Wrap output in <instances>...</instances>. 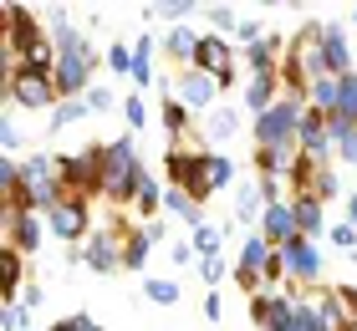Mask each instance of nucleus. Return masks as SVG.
Wrapping results in <instances>:
<instances>
[{
  "label": "nucleus",
  "mask_w": 357,
  "mask_h": 331,
  "mask_svg": "<svg viewBox=\"0 0 357 331\" xmlns=\"http://www.w3.org/2000/svg\"><path fill=\"white\" fill-rule=\"evenodd\" d=\"M52 41H56V92L61 97H87L92 87V41L67 21V10H52Z\"/></svg>",
  "instance_id": "nucleus-1"
},
{
  "label": "nucleus",
  "mask_w": 357,
  "mask_h": 331,
  "mask_svg": "<svg viewBox=\"0 0 357 331\" xmlns=\"http://www.w3.org/2000/svg\"><path fill=\"white\" fill-rule=\"evenodd\" d=\"M143 178H149V169L138 163V153H133V138L102 143V199H107V204L128 209V204L138 199Z\"/></svg>",
  "instance_id": "nucleus-2"
},
{
  "label": "nucleus",
  "mask_w": 357,
  "mask_h": 331,
  "mask_svg": "<svg viewBox=\"0 0 357 331\" xmlns=\"http://www.w3.org/2000/svg\"><path fill=\"white\" fill-rule=\"evenodd\" d=\"M164 178H169V189H184L189 199H199V204L215 194V189H209V178H204V148L174 143L164 153Z\"/></svg>",
  "instance_id": "nucleus-3"
},
{
  "label": "nucleus",
  "mask_w": 357,
  "mask_h": 331,
  "mask_svg": "<svg viewBox=\"0 0 357 331\" xmlns=\"http://www.w3.org/2000/svg\"><path fill=\"white\" fill-rule=\"evenodd\" d=\"M56 174H61V184H67V194L77 199H92L102 194V148H87V153H61L56 158Z\"/></svg>",
  "instance_id": "nucleus-4"
},
{
  "label": "nucleus",
  "mask_w": 357,
  "mask_h": 331,
  "mask_svg": "<svg viewBox=\"0 0 357 331\" xmlns=\"http://www.w3.org/2000/svg\"><path fill=\"white\" fill-rule=\"evenodd\" d=\"M6 92H10V102H15V107H31V112H41V107H52V112H56V102H61L56 77L31 72V66H15V72H6Z\"/></svg>",
  "instance_id": "nucleus-5"
},
{
  "label": "nucleus",
  "mask_w": 357,
  "mask_h": 331,
  "mask_svg": "<svg viewBox=\"0 0 357 331\" xmlns=\"http://www.w3.org/2000/svg\"><path fill=\"white\" fill-rule=\"evenodd\" d=\"M0 229H6V245H15L21 255H36L52 224H46V214H41V209H15V204H0Z\"/></svg>",
  "instance_id": "nucleus-6"
},
{
  "label": "nucleus",
  "mask_w": 357,
  "mask_h": 331,
  "mask_svg": "<svg viewBox=\"0 0 357 331\" xmlns=\"http://www.w3.org/2000/svg\"><path fill=\"white\" fill-rule=\"evenodd\" d=\"M46 224H52L56 240L82 245V240H92V204H87V199H77V194H67L52 214H46Z\"/></svg>",
  "instance_id": "nucleus-7"
},
{
  "label": "nucleus",
  "mask_w": 357,
  "mask_h": 331,
  "mask_svg": "<svg viewBox=\"0 0 357 331\" xmlns=\"http://www.w3.org/2000/svg\"><path fill=\"white\" fill-rule=\"evenodd\" d=\"M275 255H281V270H286L291 286H317V280H321V245L317 240L301 235V240L281 245Z\"/></svg>",
  "instance_id": "nucleus-8"
},
{
  "label": "nucleus",
  "mask_w": 357,
  "mask_h": 331,
  "mask_svg": "<svg viewBox=\"0 0 357 331\" xmlns=\"http://www.w3.org/2000/svg\"><path fill=\"white\" fill-rule=\"evenodd\" d=\"M123 229H128L123 220L112 224V229H92V240L82 245V255H87V265H92L97 275H112L123 265Z\"/></svg>",
  "instance_id": "nucleus-9"
},
{
  "label": "nucleus",
  "mask_w": 357,
  "mask_h": 331,
  "mask_svg": "<svg viewBox=\"0 0 357 331\" xmlns=\"http://www.w3.org/2000/svg\"><path fill=\"white\" fill-rule=\"evenodd\" d=\"M296 301L301 295L291 291H266V295H250V316L261 331H286V321L296 316Z\"/></svg>",
  "instance_id": "nucleus-10"
},
{
  "label": "nucleus",
  "mask_w": 357,
  "mask_h": 331,
  "mask_svg": "<svg viewBox=\"0 0 357 331\" xmlns=\"http://www.w3.org/2000/svg\"><path fill=\"white\" fill-rule=\"evenodd\" d=\"M194 72L215 77L220 92H225L235 82V52H230V41H225V36H204L199 41V56H194Z\"/></svg>",
  "instance_id": "nucleus-11"
},
{
  "label": "nucleus",
  "mask_w": 357,
  "mask_h": 331,
  "mask_svg": "<svg viewBox=\"0 0 357 331\" xmlns=\"http://www.w3.org/2000/svg\"><path fill=\"white\" fill-rule=\"evenodd\" d=\"M215 97H220V82H215V77H204V72H194V66H189V72H178V77H174V102H184L189 112L209 107Z\"/></svg>",
  "instance_id": "nucleus-12"
},
{
  "label": "nucleus",
  "mask_w": 357,
  "mask_h": 331,
  "mask_svg": "<svg viewBox=\"0 0 357 331\" xmlns=\"http://www.w3.org/2000/svg\"><path fill=\"white\" fill-rule=\"evenodd\" d=\"M321 56H327V72L332 77H352L357 72V56H352V46H347V31L327 21L321 26Z\"/></svg>",
  "instance_id": "nucleus-13"
},
{
  "label": "nucleus",
  "mask_w": 357,
  "mask_h": 331,
  "mask_svg": "<svg viewBox=\"0 0 357 331\" xmlns=\"http://www.w3.org/2000/svg\"><path fill=\"white\" fill-rule=\"evenodd\" d=\"M296 143H301V153H306V158L327 163V153L337 148V138H332V123L321 118V112H306V123H301V132H296Z\"/></svg>",
  "instance_id": "nucleus-14"
},
{
  "label": "nucleus",
  "mask_w": 357,
  "mask_h": 331,
  "mask_svg": "<svg viewBox=\"0 0 357 331\" xmlns=\"http://www.w3.org/2000/svg\"><path fill=\"white\" fill-rule=\"evenodd\" d=\"M281 97H286L281 72H266V77H250V82H245V107L255 112V118H261V112H271Z\"/></svg>",
  "instance_id": "nucleus-15"
},
{
  "label": "nucleus",
  "mask_w": 357,
  "mask_h": 331,
  "mask_svg": "<svg viewBox=\"0 0 357 331\" xmlns=\"http://www.w3.org/2000/svg\"><path fill=\"white\" fill-rule=\"evenodd\" d=\"M21 280H26V255L15 245H6L0 250V295H6V306L21 301Z\"/></svg>",
  "instance_id": "nucleus-16"
},
{
  "label": "nucleus",
  "mask_w": 357,
  "mask_h": 331,
  "mask_svg": "<svg viewBox=\"0 0 357 331\" xmlns=\"http://www.w3.org/2000/svg\"><path fill=\"white\" fill-rule=\"evenodd\" d=\"M266 194H261V178H245L240 184V194H235V224H261L266 220Z\"/></svg>",
  "instance_id": "nucleus-17"
},
{
  "label": "nucleus",
  "mask_w": 357,
  "mask_h": 331,
  "mask_svg": "<svg viewBox=\"0 0 357 331\" xmlns=\"http://www.w3.org/2000/svg\"><path fill=\"white\" fill-rule=\"evenodd\" d=\"M199 31H189V26H169V36H164V52L178 61V66H184V72H189V66H194V56H199Z\"/></svg>",
  "instance_id": "nucleus-18"
},
{
  "label": "nucleus",
  "mask_w": 357,
  "mask_h": 331,
  "mask_svg": "<svg viewBox=\"0 0 357 331\" xmlns=\"http://www.w3.org/2000/svg\"><path fill=\"white\" fill-rule=\"evenodd\" d=\"M281 36H266V41H255V46H245V72L250 77H266V72H281Z\"/></svg>",
  "instance_id": "nucleus-19"
},
{
  "label": "nucleus",
  "mask_w": 357,
  "mask_h": 331,
  "mask_svg": "<svg viewBox=\"0 0 357 331\" xmlns=\"http://www.w3.org/2000/svg\"><path fill=\"white\" fill-rule=\"evenodd\" d=\"M153 235H149V224H138V229H123V265L128 270H143L149 265V250H153Z\"/></svg>",
  "instance_id": "nucleus-20"
},
{
  "label": "nucleus",
  "mask_w": 357,
  "mask_h": 331,
  "mask_svg": "<svg viewBox=\"0 0 357 331\" xmlns=\"http://www.w3.org/2000/svg\"><path fill=\"white\" fill-rule=\"evenodd\" d=\"M337 102H342V77H321L312 92H306V107L312 112H321V118H332L337 112Z\"/></svg>",
  "instance_id": "nucleus-21"
},
{
  "label": "nucleus",
  "mask_w": 357,
  "mask_h": 331,
  "mask_svg": "<svg viewBox=\"0 0 357 331\" xmlns=\"http://www.w3.org/2000/svg\"><path fill=\"white\" fill-rule=\"evenodd\" d=\"M301 153H281V148H255V169H261V178H281L296 169Z\"/></svg>",
  "instance_id": "nucleus-22"
},
{
  "label": "nucleus",
  "mask_w": 357,
  "mask_h": 331,
  "mask_svg": "<svg viewBox=\"0 0 357 331\" xmlns=\"http://www.w3.org/2000/svg\"><path fill=\"white\" fill-rule=\"evenodd\" d=\"M291 209H296L301 235H306V240H317V235H321V199H312V194H296V199H291Z\"/></svg>",
  "instance_id": "nucleus-23"
},
{
  "label": "nucleus",
  "mask_w": 357,
  "mask_h": 331,
  "mask_svg": "<svg viewBox=\"0 0 357 331\" xmlns=\"http://www.w3.org/2000/svg\"><path fill=\"white\" fill-rule=\"evenodd\" d=\"M133 82L138 87L153 82V31H143V36L133 41Z\"/></svg>",
  "instance_id": "nucleus-24"
},
{
  "label": "nucleus",
  "mask_w": 357,
  "mask_h": 331,
  "mask_svg": "<svg viewBox=\"0 0 357 331\" xmlns=\"http://www.w3.org/2000/svg\"><path fill=\"white\" fill-rule=\"evenodd\" d=\"M204 178H209V189H230L235 184V163L230 158H225V153H209V148H204Z\"/></svg>",
  "instance_id": "nucleus-25"
},
{
  "label": "nucleus",
  "mask_w": 357,
  "mask_h": 331,
  "mask_svg": "<svg viewBox=\"0 0 357 331\" xmlns=\"http://www.w3.org/2000/svg\"><path fill=\"white\" fill-rule=\"evenodd\" d=\"M133 209H138L149 224H153V214L164 209V189H158V178H153V174L143 178V189H138V199H133Z\"/></svg>",
  "instance_id": "nucleus-26"
},
{
  "label": "nucleus",
  "mask_w": 357,
  "mask_h": 331,
  "mask_svg": "<svg viewBox=\"0 0 357 331\" xmlns=\"http://www.w3.org/2000/svg\"><path fill=\"white\" fill-rule=\"evenodd\" d=\"M87 97H61V102H56V112H52V128H72V123H82L87 118Z\"/></svg>",
  "instance_id": "nucleus-27"
},
{
  "label": "nucleus",
  "mask_w": 357,
  "mask_h": 331,
  "mask_svg": "<svg viewBox=\"0 0 357 331\" xmlns=\"http://www.w3.org/2000/svg\"><path fill=\"white\" fill-rule=\"evenodd\" d=\"M220 240H225V229H215V224H199L189 235V245H194V255H199V260H215L220 255Z\"/></svg>",
  "instance_id": "nucleus-28"
},
{
  "label": "nucleus",
  "mask_w": 357,
  "mask_h": 331,
  "mask_svg": "<svg viewBox=\"0 0 357 331\" xmlns=\"http://www.w3.org/2000/svg\"><path fill=\"white\" fill-rule=\"evenodd\" d=\"M306 194H312V199H321V204H327V199H337V194H342V178H337V174L327 169V163H321V169L312 174V184H306Z\"/></svg>",
  "instance_id": "nucleus-29"
},
{
  "label": "nucleus",
  "mask_w": 357,
  "mask_h": 331,
  "mask_svg": "<svg viewBox=\"0 0 357 331\" xmlns=\"http://www.w3.org/2000/svg\"><path fill=\"white\" fill-rule=\"evenodd\" d=\"M158 118H164V128L174 132V138H189V107H184V102H174V97H164Z\"/></svg>",
  "instance_id": "nucleus-30"
},
{
  "label": "nucleus",
  "mask_w": 357,
  "mask_h": 331,
  "mask_svg": "<svg viewBox=\"0 0 357 331\" xmlns=\"http://www.w3.org/2000/svg\"><path fill=\"white\" fill-rule=\"evenodd\" d=\"M286 331H327V326H321L317 301H306V295H301V301H296V316L286 321Z\"/></svg>",
  "instance_id": "nucleus-31"
},
{
  "label": "nucleus",
  "mask_w": 357,
  "mask_h": 331,
  "mask_svg": "<svg viewBox=\"0 0 357 331\" xmlns=\"http://www.w3.org/2000/svg\"><path fill=\"white\" fill-rule=\"evenodd\" d=\"M143 15H149V21H169V26H184V15H199V6H189V0H174V6H149Z\"/></svg>",
  "instance_id": "nucleus-32"
},
{
  "label": "nucleus",
  "mask_w": 357,
  "mask_h": 331,
  "mask_svg": "<svg viewBox=\"0 0 357 331\" xmlns=\"http://www.w3.org/2000/svg\"><path fill=\"white\" fill-rule=\"evenodd\" d=\"M143 295H149L153 306H174L178 301V280H158L153 275V280H143Z\"/></svg>",
  "instance_id": "nucleus-33"
},
{
  "label": "nucleus",
  "mask_w": 357,
  "mask_h": 331,
  "mask_svg": "<svg viewBox=\"0 0 357 331\" xmlns=\"http://www.w3.org/2000/svg\"><path fill=\"white\" fill-rule=\"evenodd\" d=\"M204 15L215 21V36H240V15H235L230 6H209Z\"/></svg>",
  "instance_id": "nucleus-34"
},
{
  "label": "nucleus",
  "mask_w": 357,
  "mask_h": 331,
  "mask_svg": "<svg viewBox=\"0 0 357 331\" xmlns=\"http://www.w3.org/2000/svg\"><path fill=\"white\" fill-rule=\"evenodd\" d=\"M102 61H107V66H112V72H118V77H133V46H123V41H112Z\"/></svg>",
  "instance_id": "nucleus-35"
},
{
  "label": "nucleus",
  "mask_w": 357,
  "mask_h": 331,
  "mask_svg": "<svg viewBox=\"0 0 357 331\" xmlns=\"http://www.w3.org/2000/svg\"><path fill=\"white\" fill-rule=\"evenodd\" d=\"M327 240L337 245V250H347V255H357V224H352V220H342V224H332V229H327Z\"/></svg>",
  "instance_id": "nucleus-36"
},
{
  "label": "nucleus",
  "mask_w": 357,
  "mask_h": 331,
  "mask_svg": "<svg viewBox=\"0 0 357 331\" xmlns=\"http://www.w3.org/2000/svg\"><path fill=\"white\" fill-rule=\"evenodd\" d=\"M0 331H31V311L15 301V306H6L0 311Z\"/></svg>",
  "instance_id": "nucleus-37"
},
{
  "label": "nucleus",
  "mask_w": 357,
  "mask_h": 331,
  "mask_svg": "<svg viewBox=\"0 0 357 331\" xmlns=\"http://www.w3.org/2000/svg\"><path fill=\"white\" fill-rule=\"evenodd\" d=\"M235 123H240L235 112H230V107H220L215 118H209V138H230V132H235Z\"/></svg>",
  "instance_id": "nucleus-38"
},
{
  "label": "nucleus",
  "mask_w": 357,
  "mask_h": 331,
  "mask_svg": "<svg viewBox=\"0 0 357 331\" xmlns=\"http://www.w3.org/2000/svg\"><path fill=\"white\" fill-rule=\"evenodd\" d=\"M123 118H128V128H143V123H149V107H143V97H128V102H123Z\"/></svg>",
  "instance_id": "nucleus-39"
},
{
  "label": "nucleus",
  "mask_w": 357,
  "mask_h": 331,
  "mask_svg": "<svg viewBox=\"0 0 357 331\" xmlns=\"http://www.w3.org/2000/svg\"><path fill=\"white\" fill-rule=\"evenodd\" d=\"M87 107L92 112H112V107H118V97H112L107 87H87Z\"/></svg>",
  "instance_id": "nucleus-40"
},
{
  "label": "nucleus",
  "mask_w": 357,
  "mask_h": 331,
  "mask_svg": "<svg viewBox=\"0 0 357 331\" xmlns=\"http://www.w3.org/2000/svg\"><path fill=\"white\" fill-rule=\"evenodd\" d=\"M0 143H6V153H15V148L26 143V138H21V128H15V118H6V123H0Z\"/></svg>",
  "instance_id": "nucleus-41"
},
{
  "label": "nucleus",
  "mask_w": 357,
  "mask_h": 331,
  "mask_svg": "<svg viewBox=\"0 0 357 331\" xmlns=\"http://www.w3.org/2000/svg\"><path fill=\"white\" fill-rule=\"evenodd\" d=\"M332 138H337V153H342L347 163H357V128L352 132H332Z\"/></svg>",
  "instance_id": "nucleus-42"
},
{
  "label": "nucleus",
  "mask_w": 357,
  "mask_h": 331,
  "mask_svg": "<svg viewBox=\"0 0 357 331\" xmlns=\"http://www.w3.org/2000/svg\"><path fill=\"white\" fill-rule=\"evenodd\" d=\"M225 270H230V265H225L220 255H215V260H199V275L209 280V286H215V280H225Z\"/></svg>",
  "instance_id": "nucleus-43"
},
{
  "label": "nucleus",
  "mask_w": 357,
  "mask_h": 331,
  "mask_svg": "<svg viewBox=\"0 0 357 331\" xmlns=\"http://www.w3.org/2000/svg\"><path fill=\"white\" fill-rule=\"evenodd\" d=\"M41 301H46V291H41V286H26V291H21V306H26V311H36Z\"/></svg>",
  "instance_id": "nucleus-44"
},
{
  "label": "nucleus",
  "mask_w": 357,
  "mask_h": 331,
  "mask_svg": "<svg viewBox=\"0 0 357 331\" xmlns=\"http://www.w3.org/2000/svg\"><path fill=\"white\" fill-rule=\"evenodd\" d=\"M169 255H174V265H199V260H194V245H174Z\"/></svg>",
  "instance_id": "nucleus-45"
},
{
  "label": "nucleus",
  "mask_w": 357,
  "mask_h": 331,
  "mask_svg": "<svg viewBox=\"0 0 357 331\" xmlns=\"http://www.w3.org/2000/svg\"><path fill=\"white\" fill-rule=\"evenodd\" d=\"M204 316H209V321H220V316H225V306H220V295H215V291L204 295Z\"/></svg>",
  "instance_id": "nucleus-46"
},
{
  "label": "nucleus",
  "mask_w": 357,
  "mask_h": 331,
  "mask_svg": "<svg viewBox=\"0 0 357 331\" xmlns=\"http://www.w3.org/2000/svg\"><path fill=\"white\" fill-rule=\"evenodd\" d=\"M347 15H352V26H357V6H352V10H347Z\"/></svg>",
  "instance_id": "nucleus-47"
},
{
  "label": "nucleus",
  "mask_w": 357,
  "mask_h": 331,
  "mask_svg": "<svg viewBox=\"0 0 357 331\" xmlns=\"http://www.w3.org/2000/svg\"><path fill=\"white\" fill-rule=\"evenodd\" d=\"M92 331H102V326H92Z\"/></svg>",
  "instance_id": "nucleus-48"
}]
</instances>
